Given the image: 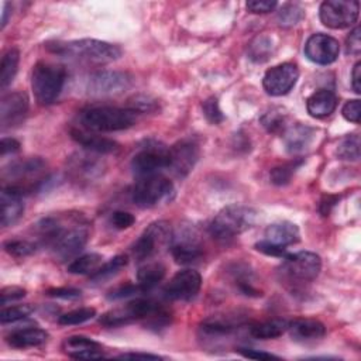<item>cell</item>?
<instances>
[{"label": "cell", "instance_id": "obj_1", "mask_svg": "<svg viewBox=\"0 0 361 361\" xmlns=\"http://www.w3.org/2000/svg\"><path fill=\"white\" fill-rule=\"evenodd\" d=\"M36 230L41 242L51 247L54 257L60 261L79 254L89 238V230L79 216L74 217L69 226L58 217H47L36 224Z\"/></svg>", "mask_w": 361, "mask_h": 361}, {"label": "cell", "instance_id": "obj_2", "mask_svg": "<svg viewBox=\"0 0 361 361\" xmlns=\"http://www.w3.org/2000/svg\"><path fill=\"white\" fill-rule=\"evenodd\" d=\"M136 320H146L147 326L158 330L170 323V315L156 301L140 298L129 302L123 308L106 312L99 322L106 327H117Z\"/></svg>", "mask_w": 361, "mask_h": 361}, {"label": "cell", "instance_id": "obj_3", "mask_svg": "<svg viewBox=\"0 0 361 361\" xmlns=\"http://www.w3.org/2000/svg\"><path fill=\"white\" fill-rule=\"evenodd\" d=\"M48 50L57 55L69 57L92 64H109L122 57V50L117 46L93 39L75 40L69 43H55L53 46L50 44Z\"/></svg>", "mask_w": 361, "mask_h": 361}, {"label": "cell", "instance_id": "obj_4", "mask_svg": "<svg viewBox=\"0 0 361 361\" xmlns=\"http://www.w3.org/2000/svg\"><path fill=\"white\" fill-rule=\"evenodd\" d=\"M256 220L257 212L254 209L231 205L217 213L209 226V231L219 242H229V240L252 229Z\"/></svg>", "mask_w": 361, "mask_h": 361}, {"label": "cell", "instance_id": "obj_5", "mask_svg": "<svg viewBox=\"0 0 361 361\" xmlns=\"http://www.w3.org/2000/svg\"><path fill=\"white\" fill-rule=\"evenodd\" d=\"M81 122L86 129L92 132H122L135 126L136 113L130 109L96 106L82 111Z\"/></svg>", "mask_w": 361, "mask_h": 361}, {"label": "cell", "instance_id": "obj_6", "mask_svg": "<svg viewBox=\"0 0 361 361\" xmlns=\"http://www.w3.org/2000/svg\"><path fill=\"white\" fill-rule=\"evenodd\" d=\"M67 79V71L62 65L51 62H39L34 67L32 88L36 100L43 104H51L60 96Z\"/></svg>", "mask_w": 361, "mask_h": 361}, {"label": "cell", "instance_id": "obj_7", "mask_svg": "<svg viewBox=\"0 0 361 361\" xmlns=\"http://www.w3.org/2000/svg\"><path fill=\"white\" fill-rule=\"evenodd\" d=\"M172 230L168 222L151 223L133 246V254L139 261H150L171 243Z\"/></svg>", "mask_w": 361, "mask_h": 361}, {"label": "cell", "instance_id": "obj_8", "mask_svg": "<svg viewBox=\"0 0 361 361\" xmlns=\"http://www.w3.org/2000/svg\"><path fill=\"white\" fill-rule=\"evenodd\" d=\"M174 192V184L168 178L156 174L140 178V181L133 188L132 198L139 207L147 209L167 202L171 199Z\"/></svg>", "mask_w": 361, "mask_h": 361}, {"label": "cell", "instance_id": "obj_9", "mask_svg": "<svg viewBox=\"0 0 361 361\" xmlns=\"http://www.w3.org/2000/svg\"><path fill=\"white\" fill-rule=\"evenodd\" d=\"M170 249L178 264H191L202 257V242L199 233L191 224L179 226L171 237Z\"/></svg>", "mask_w": 361, "mask_h": 361}, {"label": "cell", "instance_id": "obj_10", "mask_svg": "<svg viewBox=\"0 0 361 361\" xmlns=\"http://www.w3.org/2000/svg\"><path fill=\"white\" fill-rule=\"evenodd\" d=\"M360 4L357 0H327L319 11L320 22L333 30L353 26L358 20Z\"/></svg>", "mask_w": 361, "mask_h": 361}, {"label": "cell", "instance_id": "obj_11", "mask_svg": "<svg viewBox=\"0 0 361 361\" xmlns=\"http://www.w3.org/2000/svg\"><path fill=\"white\" fill-rule=\"evenodd\" d=\"M322 270L320 257L311 252H299L295 254H287L282 266L284 275L291 282L305 284L318 278Z\"/></svg>", "mask_w": 361, "mask_h": 361}, {"label": "cell", "instance_id": "obj_12", "mask_svg": "<svg viewBox=\"0 0 361 361\" xmlns=\"http://www.w3.org/2000/svg\"><path fill=\"white\" fill-rule=\"evenodd\" d=\"M170 165V149L160 143H147L132 160L133 172L140 177L158 174Z\"/></svg>", "mask_w": 361, "mask_h": 361}, {"label": "cell", "instance_id": "obj_13", "mask_svg": "<svg viewBox=\"0 0 361 361\" xmlns=\"http://www.w3.org/2000/svg\"><path fill=\"white\" fill-rule=\"evenodd\" d=\"M133 85V76L122 71H99L89 78L88 92L92 96L122 95Z\"/></svg>", "mask_w": 361, "mask_h": 361}, {"label": "cell", "instance_id": "obj_14", "mask_svg": "<svg viewBox=\"0 0 361 361\" xmlns=\"http://www.w3.org/2000/svg\"><path fill=\"white\" fill-rule=\"evenodd\" d=\"M299 69L295 64L284 62L268 69L263 79L266 92L271 96L287 95L298 82Z\"/></svg>", "mask_w": 361, "mask_h": 361}, {"label": "cell", "instance_id": "obj_15", "mask_svg": "<svg viewBox=\"0 0 361 361\" xmlns=\"http://www.w3.org/2000/svg\"><path fill=\"white\" fill-rule=\"evenodd\" d=\"M202 287V277L195 270L178 271L164 288V295L171 301H189Z\"/></svg>", "mask_w": 361, "mask_h": 361}, {"label": "cell", "instance_id": "obj_16", "mask_svg": "<svg viewBox=\"0 0 361 361\" xmlns=\"http://www.w3.org/2000/svg\"><path fill=\"white\" fill-rule=\"evenodd\" d=\"M199 158V146L192 139H184L170 149V165L177 177L185 178L195 167Z\"/></svg>", "mask_w": 361, "mask_h": 361}, {"label": "cell", "instance_id": "obj_17", "mask_svg": "<svg viewBox=\"0 0 361 361\" xmlns=\"http://www.w3.org/2000/svg\"><path fill=\"white\" fill-rule=\"evenodd\" d=\"M340 54V44L327 34H313L305 46V55L309 61L319 65L333 64Z\"/></svg>", "mask_w": 361, "mask_h": 361}, {"label": "cell", "instance_id": "obj_18", "mask_svg": "<svg viewBox=\"0 0 361 361\" xmlns=\"http://www.w3.org/2000/svg\"><path fill=\"white\" fill-rule=\"evenodd\" d=\"M29 111V97L23 92H11L0 102V123L2 129L20 125Z\"/></svg>", "mask_w": 361, "mask_h": 361}, {"label": "cell", "instance_id": "obj_19", "mask_svg": "<svg viewBox=\"0 0 361 361\" xmlns=\"http://www.w3.org/2000/svg\"><path fill=\"white\" fill-rule=\"evenodd\" d=\"M0 203H2V226H12L23 216V193L18 188L12 185L5 186L0 195Z\"/></svg>", "mask_w": 361, "mask_h": 361}, {"label": "cell", "instance_id": "obj_20", "mask_svg": "<svg viewBox=\"0 0 361 361\" xmlns=\"http://www.w3.org/2000/svg\"><path fill=\"white\" fill-rule=\"evenodd\" d=\"M65 353L76 360H95L102 358V347L99 343L86 336H71L64 343Z\"/></svg>", "mask_w": 361, "mask_h": 361}, {"label": "cell", "instance_id": "obj_21", "mask_svg": "<svg viewBox=\"0 0 361 361\" xmlns=\"http://www.w3.org/2000/svg\"><path fill=\"white\" fill-rule=\"evenodd\" d=\"M299 229L291 222L270 224L266 230V242L280 247H287L299 242Z\"/></svg>", "mask_w": 361, "mask_h": 361}, {"label": "cell", "instance_id": "obj_22", "mask_svg": "<svg viewBox=\"0 0 361 361\" xmlns=\"http://www.w3.org/2000/svg\"><path fill=\"white\" fill-rule=\"evenodd\" d=\"M71 137L83 149L97 154H110L117 151L118 149V144L114 140H110L85 130H79V129H72Z\"/></svg>", "mask_w": 361, "mask_h": 361}, {"label": "cell", "instance_id": "obj_23", "mask_svg": "<svg viewBox=\"0 0 361 361\" xmlns=\"http://www.w3.org/2000/svg\"><path fill=\"white\" fill-rule=\"evenodd\" d=\"M288 330L297 341H315L326 334V327L316 319H297L290 322Z\"/></svg>", "mask_w": 361, "mask_h": 361}, {"label": "cell", "instance_id": "obj_24", "mask_svg": "<svg viewBox=\"0 0 361 361\" xmlns=\"http://www.w3.org/2000/svg\"><path fill=\"white\" fill-rule=\"evenodd\" d=\"M336 106H337V97L332 90H327V89L316 90L306 100L308 113L316 118L330 116L336 110Z\"/></svg>", "mask_w": 361, "mask_h": 361}, {"label": "cell", "instance_id": "obj_25", "mask_svg": "<svg viewBox=\"0 0 361 361\" xmlns=\"http://www.w3.org/2000/svg\"><path fill=\"white\" fill-rule=\"evenodd\" d=\"M315 137V130L304 126V125H297L290 128L285 135H284V143L287 150L291 154H299L304 153L305 150L309 149Z\"/></svg>", "mask_w": 361, "mask_h": 361}, {"label": "cell", "instance_id": "obj_26", "mask_svg": "<svg viewBox=\"0 0 361 361\" xmlns=\"http://www.w3.org/2000/svg\"><path fill=\"white\" fill-rule=\"evenodd\" d=\"M48 339V333L40 327H25L12 332L8 336V343L15 348L39 347Z\"/></svg>", "mask_w": 361, "mask_h": 361}, {"label": "cell", "instance_id": "obj_27", "mask_svg": "<svg viewBox=\"0 0 361 361\" xmlns=\"http://www.w3.org/2000/svg\"><path fill=\"white\" fill-rule=\"evenodd\" d=\"M165 277V267L157 261H146L137 271V281L143 292L151 291Z\"/></svg>", "mask_w": 361, "mask_h": 361}, {"label": "cell", "instance_id": "obj_28", "mask_svg": "<svg viewBox=\"0 0 361 361\" xmlns=\"http://www.w3.org/2000/svg\"><path fill=\"white\" fill-rule=\"evenodd\" d=\"M242 320L233 319L231 316H213L203 320L200 329L207 336H224L238 329Z\"/></svg>", "mask_w": 361, "mask_h": 361}, {"label": "cell", "instance_id": "obj_29", "mask_svg": "<svg viewBox=\"0 0 361 361\" xmlns=\"http://www.w3.org/2000/svg\"><path fill=\"white\" fill-rule=\"evenodd\" d=\"M288 326H290V320L287 319H273V320L261 322L252 326L250 333L253 337L261 339V340L277 339L288 330Z\"/></svg>", "mask_w": 361, "mask_h": 361}, {"label": "cell", "instance_id": "obj_30", "mask_svg": "<svg viewBox=\"0 0 361 361\" xmlns=\"http://www.w3.org/2000/svg\"><path fill=\"white\" fill-rule=\"evenodd\" d=\"M19 61L20 54L16 48L9 50L4 55L2 64H0V88L2 89H6L13 82L19 69Z\"/></svg>", "mask_w": 361, "mask_h": 361}, {"label": "cell", "instance_id": "obj_31", "mask_svg": "<svg viewBox=\"0 0 361 361\" xmlns=\"http://www.w3.org/2000/svg\"><path fill=\"white\" fill-rule=\"evenodd\" d=\"M128 261L129 260L126 256H116L109 263L99 267L93 274H90V281L95 284H99V282L113 278L128 266Z\"/></svg>", "mask_w": 361, "mask_h": 361}, {"label": "cell", "instance_id": "obj_32", "mask_svg": "<svg viewBox=\"0 0 361 361\" xmlns=\"http://www.w3.org/2000/svg\"><path fill=\"white\" fill-rule=\"evenodd\" d=\"M102 263V256L96 253L85 254L78 259H75L69 266H68V273L75 274V275H85V274H93Z\"/></svg>", "mask_w": 361, "mask_h": 361}, {"label": "cell", "instance_id": "obj_33", "mask_svg": "<svg viewBox=\"0 0 361 361\" xmlns=\"http://www.w3.org/2000/svg\"><path fill=\"white\" fill-rule=\"evenodd\" d=\"M337 156L341 160L358 161V158H360V137H358V135L346 136L337 146Z\"/></svg>", "mask_w": 361, "mask_h": 361}, {"label": "cell", "instance_id": "obj_34", "mask_svg": "<svg viewBox=\"0 0 361 361\" xmlns=\"http://www.w3.org/2000/svg\"><path fill=\"white\" fill-rule=\"evenodd\" d=\"M273 41L267 36L257 37L249 50V55L254 62H264L267 61L273 54Z\"/></svg>", "mask_w": 361, "mask_h": 361}, {"label": "cell", "instance_id": "obj_35", "mask_svg": "<svg viewBox=\"0 0 361 361\" xmlns=\"http://www.w3.org/2000/svg\"><path fill=\"white\" fill-rule=\"evenodd\" d=\"M95 316H96V311L93 308H81L60 316L58 323L62 326H75V325H82L93 319Z\"/></svg>", "mask_w": 361, "mask_h": 361}, {"label": "cell", "instance_id": "obj_36", "mask_svg": "<svg viewBox=\"0 0 361 361\" xmlns=\"http://www.w3.org/2000/svg\"><path fill=\"white\" fill-rule=\"evenodd\" d=\"M32 305H15L11 308H4L0 312V322L4 325L6 323H15L22 319H26L33 312Z\"/></svg>", "mask_w": 361, "mask_h": 361}, {"label": "cell", "instance_id": "obj_37", "mask_svg": "<svg viewBox=\"0 0 361 361\" xmlns=\"http://www.w3.org/2000/svg\"><path fill=\"white\" fill-rule=\"evenodd\" d=\"M5 250L13 257L23 259L36 252V245L27 242V240H9L5 243Z\"/></svg>", "mask_w": 361, "mask_h": 361}, {"label": "cell", "instance_id": "obj_38", "mask_svg": "<svg viewBox=\"0 0 361 361\" xmlns=\"http://www.w3.org/2000/svg\"><path fill=\"white\" fill-rule=\"evenodd\" d=\"M305 13L298 5H285L278 13V22L284 27H292L304 19Z\"/></svg>", "mask_w": 361, "mask_h": 361}, {"label": "cell", "instance_id": "obj_39", "mask_svg": "<svg viewBox=\"0 0 361 361\" xmlns=\"http://www.w3.org/2000/svg\"><path fill=\"white\" fill-rule=\"evenodd\" d=\"M299 165H301V163H291V164H285V165L274 168L270 174L271 182L275 185H287L291 181L297 167H299Z\"/></svg>", "mask_w": 361, "mask_h": 361}, {"label": "cell", "instance_id": "obj_40", "mask_svg": "<svg viewBox=\"0 0 361 361\" xmlns=\"http://www.w3.org/2000/svg\"><path fill=\"white\" fill-rule=\"evenodd\" d=\"M203 113L206 116V118L209 120L210 123L213 125H219L224 120V116L219 107L217 99L216 97H210L203 103Z\"/></svg>", "mask_w": 361, "mask_h": 361}, {"label": "cell", "instance_id": "obj_41", "mask_svg": "<svg viewBox=\"0 0 361 361\" xmlns=\"http://www.w3.org/2000/svg\"><path fill=\"white\" fill-rule=\"evenodd\" d=\"M156 107H157L156 100H153L149 96L139 95V96H135L133 99H130L128 109H130L135 113H149V111L156 110Z\"/></svg>", "mask_w": 361, "mask_h": 361}, {"label": "cell", "instance_id": "obj_42", "mask_svg": "<svg viewBox=\"0 0 361 361\" xmlns=\"http://www.w3.org/2000/svg\"><path fill=\"white\" fill-rule=\"evenodd\" d=\"M139 292H143L140 285H133V284H126V285H120L114 290H111L109 294H107V299L110 301H117V299H123V298H129V297H133Z\"/></svg>", "mask_w": 361, "mask_h": 361}, {"label": "cell", "instance_id": "obj_43", "mask_svg": "<svg viewBox=\"0 0 361 361\" xmlns=\"http://www.w3.org/2000/svg\"><path fill=\"white\" fill-rule=\"evenodd\" d=\"M261 123L263 126L268 130V132H277L282 128L284 125V116L281 114V111H277V110H271L268 113H266L263 117H261Z\"/></svg>", "mask_w": 361, "mask_h": 361}, {"label": "cell", "instance_id": "obj_44", "mask_svg": "<svg viewBox=\"0 0 361 361\" xmlns=\"http://www.w3.org/2000/svg\"><path fill=\"white\" fill-rule=\"evenodd\" d=\"M135 222H136V217L129 212L118 210L111 214V224L118 230H125V229L132 227L135 224Z\"/></svg>", "mask_w": 361, "mask_h": 361}, {"label": "cell", "instance_id": "obj_45", "mask_svg": "<svg viewBox=\"0 0 361 361\" xmlns=\"http://www.w3.org/2000/svg\"><path fill=\"white\" fill-rule=\"evenodd\" d=\"M341 113H343V116H344V118L347 120V122H351V123L358 125V123H360V116H361V111H360V100H358V99L348 100V102L343 106Z\"/></svg>", "mask_w": 361, "mask_h": 361}, {"label": "cell", "instance_id": "obj_46", "mask_svg": "<svg viewBox=\"0 0 361 361\" xmlns=\"http://www.w3.org/2000/svg\"><path fill=\"white\" fill-rule=\"evenodd\" d=\"M275 8H277V2H270V0H261V2H259V0H253V2H249V4H247L249 12L256 13V15H266V13H270V12H273Z\"/></svg>", "mask_w": 361, "mask_h": 361}, {"label": "cell", "instance_id": "obj_47", "mask_svg": "<svg viewBox=\"0 0 361 361\" xmlns=\"http://www.w3.org/2000/svg\"><path fill=\"white\" fill-rule=\"evenodd\" d=\"M2 305H8L11 302L19 301L22 298L26 297V290L20 288V287H8L5 290H2Z\"/></svg>", "mask_w": 361, "mask_h": 361}, {"label": "cell", "instance_id": "obj_48", "mask_svg": "<svg viewBox=\"0 0 361 361\" xmlns=\"http://www.w3.org/2000/svg\"><path fill=\"white\" fill-rule=\"evenodd\" d=\"M256 249L267 256H273V257H285L287 256V252H285V247H280V246H275L273 243H268L266 242V240H263V242L257 243L256 245Z\"/></svg>", "mask_w": 361, "mask_h": 361}, {"label": "cell", "instance_id": "obj_49", "mask_svg": "<svg viewBox=\"0 0 361 361\" xmlns=\"http://www.w3.org/2000/svg\"><path fill=\"white\" fill-rule=\"evenodd\" d=\"M47 295L60 299H78L81 298V291L76 288H53L47 291Z\"/></svg>", "mask_w": 361, "mask_h": 361}, {"label": "cell", "instance_id": "obj_50", "mask_svg": "<svg viewBox=\"0 0 361 361\" xmlns=\"http://www.w3.org/2000/svg\"><path fill=\"white\" fill-rule=\"evenodd\" d=\"M360 27H355L347 37V54L360 55L361 53V40H360Z\"/></svg>", "mask_w": 361, "mask_h": 361}, {"label": "cell", "instance_id": "obj_51", "mask_svg": "<svg viewBox=\"0 0 361 361\" xmlns=\"http://www.w3.org/2000/svg\"><path fill=\"white\" fill-rule=\"evenodd\" d=\"M238 353L247 357V358H253V360H271V358H278V355H274L271 353H266V351H260V350H254V348H238Z\"/></svg>", "mask_w": 361, "mask_h": 361}, {"label": "cell", "instance_id": "obj_52", "mask_svg": "<svg viewBox=\"0 0 361 361\" xmlns=\"http://www.w3.org/2000/svg\"><path fill=\"white\" fill-rule=\"evenodd\" d=\"M2 156L5 157V156H8V154H15V153H18L19 150H20V143L18 142V140H15V139H8V137H5L4 140H2Z\"/></svg>", "mask_w": 361, "mask_h": 361}, {"label": "cell", "instance_id": "obj_53", "mask_svg": "<svg viewBox=\"0 0 361 361\" xmlns=\"http://www.w3.org/2000/svg\"><path fill=\"white\" fill-rule=\"evenodd\" d=\"M351 86L357 95L361 93V62H357L351 72Z\"/></svg>", "mask_w": 361, "mask_h": 361}, {"label": "cell", "instance_id": "obj_54", "mask_svg": "<svg viewBox=\"0 0 361 361\" xmlns=\"http://www.w3.org/2000/svg\"><path fill=\"white\" fill-rule=\"evenodd\" d=\"M118 358H133V360H160L163 357L156 355V354H149V353H125V354H120Z\"/></svg>", "mask_w": 361, "mask_h": 361}, {"label": "cell", "instance_id": "obj_55", "mask_svg": "<svg viewBox=\"0 0 361 361\" xmlns=\"http://www.w3.org/2000/svg\"><path fill=\"white\" fill-rule=\"evenodd\" d=\"M9 4H4V12H2V29H5V26L8 25V16H9Z\"/></svg>", "mask_w": 361, "mask_h": 361}]
</instances>
